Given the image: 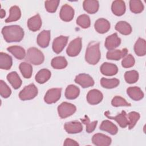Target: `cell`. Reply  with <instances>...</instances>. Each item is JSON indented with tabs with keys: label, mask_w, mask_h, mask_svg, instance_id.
I'll use <instances>...</instances> for the list:
<instances>
[{
	"label": "cell",
	"mask_w": 146,
	"mask_h": 146,
	"mask_svg": "<svg viewBox=\"0 0 146 146\" xmlns=\"http://www.w3.org/2000/svg\"><path fill=\"white\" fill-rule=\"evenodd\" d=\"M112 13L117 16H121L125 12V4L123 1H114L111 6Z\"/></svg>",
	"instance_id": "cell-20"
},
{
	"label": "cell",
	"mask_w": 146,
	"mask_h": 146,
	"mask_svg": "<svg viewBox=\"0 0 146 146\" xmlns=\"http://www.w3.org/2000/svg\"><path fill=\"white\" fill-rule=\"evenodd\" d=\"M129 8L132 13L138 14L143 11L144 5L140 0H131L129 1Z\"/></svg>",
	"instance_id": "cell-36"
},
{
	"label": "cell",
	"mask_w": 146,
	"mask_h": 146,
	"mask_svg": "<svg viewBox=\"0 0 146 146\" xmlns=\"http://www.w3.org/2000/svg\"><path fill=\"white\" fill-rule=\"evenodd\" d=\"M82 49V39L78 37L72 40L68 44L66 52L70 56H76L80 52Z\"/></svg>",
	"instance_id": "cell-6"
},
{
	"label": "cell",
	"mask_w": 146,
	"mask_h": 146,
	"mask_svg": "<svg viewBox=\"0 0 146 146\" xmlns=\"http://www.w3.org/2000/svg\"><path fill=\"white\" fill-rule=\"evenodd\" d=\"M110 23L104 18H99L96 20L94 24L95 30L100 34L107 33L110 29Z\"/></svg>",
	"instance_id": "cell-17"
},
{
	"label": "cell",
	"mask_w": 146,
	"mask_h": 146,
	"mask_svg": "<svg viewBox=\"0 0 146 146\" xmlns=\"http://www.w3.org/2000/svg\"><path fill=\"white\" fill-rule=\"evenodd\" d=\"M7 79L12 87L15 90L19 88L22 84V80L15 71L10 72L7 75Z\"/></svg>",
	"instance_id": "cell-28"
},
{
	"label": "cell",
	"mask_w": 146,
	"mask_h": 146,
	"mask_svg": "<svg viewBox=\"0 0 146 146\" xmlns=\"http://www.w3.org/2000/svg\"><path fill=\"white\" fill-rule=\"evenodd\" d=\"M51 64L55 69H63L67 67V61L64 56H56L52 59Z\"/></svg>",
	"instance_id": "cell-33"
},
{
	"label": "cell",
	"mask_w": 146,
	"mask_h": 146,
	"mask_svg": "<svg viewBox=\"0 0 146 146\" xmlns=\"http://www.w3.org/2000/svg\"><path fill=\"white\" fill-rule=\"evenodd\" d=\"M100 70L101 73L106 76L115 75L118 71V68L116 65L108 62L103 63L100 66Z\"/></svg>",
	"instance_id": "cell-16"
},
{
	"label": "cell",
	"mask_w": 146,
	"mask_h": 146,
	"mask_svg": "<svg viewBox=\"0 0 146 146\" xmlns=\"http://www.w3.org/2000/svg\"><path fill=\"white\" fill-rule=\"evenodd\" d=\"M80 94L79 88L73 84L68 86L65 91V96L67 99H75L79 96Z\"/></svg>",
	"instance_id": "cell-32"
},
{
	"label": "cell",
	"mask_w": 146,
	"mask_h": 146,
	"mask_svg": "<svg viewBox=\"0 0 146 146\" xmlns=\"http://www.w3.org/2000/svg\"><path fill=\"white\" fill-rule=\"evenodd\" d=\"M115 29L120 34L125 35H129L132 32L131 26L125 21H119L115 25Z\"/></svg>",
	"instance_id": "cell-30"
},
{
	"label": "cell",
	"mask_w": 146,
	"mask_h": 146,
	"mask_svg": "<svg viewBox=\"0 0 146 146\" xmlns=\"http://www.w3.org/2000/svg\"><path fill=\"white\" fill-rule=\"evenodd\" d=\"M128 95L133 100L138 101L144 97V93L139 87H130L127 89Z\"/></svg>",
	"instance_id": "cell-23"
},
{
	"label": "cell",
	"mask_w": 146,
	"mask_h": 146,
	"mask_svg": "<svg viewBox=\"0 0 146 146\" xmlns=\"http://www.w3.org/2000/svg\"><path fill=\"white\" fill-rule=\"evenodd\" d=\"M80 120H81V121L82 122V123H83L84 125H86L87 132L91 133L95 130V129L97 125V124H98L97 120L91 122L89 117L86 115L84 116V118H82Z\"/></svg>",
	"instance_id": "cell-37"
},
{
	"label": "cell",
	"mask_w": 146,
	"mask_h": 146,
	"mask_svg": "<svg viewBox=\"0 0 146 146\" xmlns=\"http://www.w3.org/2000/svg\"><path fill=\"white\" fill-rule=\"evenodd\" d=\"M128 52V50L124 48L122 50H109L106 55V57L109 60H119L123 58Z\"/></svg>",
	"instance_id": "cell-19"
},
{
	"label": "cell",
	"mask_w": 146,
	"mask_h": 146,
	"mask_svg": "<svg viewBox=\"0 0 146 146\" xmlns=\"http://www.w3.org/2000/svg\"><path fill=\"white\" fill-rule=\"evenodd\" d=\"M75 82L83 88H88L94 85V80L92 78L86 74H80L77 75L75 79Z\"/></svg>",
	"instance_id": "cell-8"
},
{
	"label": "cell",
	"mask_w": 146,
	"mask_h": 146,
	"mask_svg": "<svg viewBox=\"0 0 146 146\" xmlns=\"http://www.w3.org/2000/svg\"><path fill=\"white\" fill-rule=\"evenodd\" d=\"M135 60L131 54H127L121 61V66L124 68H130L134 66Z\"/></svg>",
	"instance_id": "cell-44"
},
{
	"label": "cell",
	"mask_w": 146,
	"mask_h": 146,
	"mask_svg": "<svg viewBox=\"0 0 146 146\" xmlns=\"http://www.w3.org/2000/svg\"><path fill=\"white\" fill-rule=\"evenodd\" d=\"M5 15H6V11H5L3 9H1V11H0V16H1V18H3L5 16Z\"/></svg>",
	"instance_id": "cell-46"
},
{
	"label": "cell",
	"mask_w": 146,
	"mask_h": 146,
	"mask_svg": "<svg viewBox=\"0 0 146 146\" xmlns=\"http://www.w3.org/2000/svg\"><path fill=\"white\" fill-rule=\"evenodd\" d=\"M135 54L139 56H144L146 54V42L145 39L139 38L134 45Z\"/></svg>",
	"instance_id": "cell-25"
},
{
	"label": "cell",
	"mask_w": 146,
	"mask_h": 146,
	"mask_svg": "<svg viewBox=\"0 0 146 146\" xmlns=\"http://www.w3.org/2000/svg\"><path fill=\"white\" fill-rule=\"evenodd\" d=\"M120 43V38H119L116 33H114L106 38L104 45L107 49L108 50H112L117 47Z\"/></svg>",
	"instance_id": "cell-14"
},
{
	"label": "cell",
	"mask_w": 146,
	"mask_h": 146,
	"mask_svg": "<svg viewBox=\"0 0 146 146\" xmlns=\"http://www.w3.org/2000/svg\"><path fill=\"white\" fill-rule=\"evenodd\" d=\"M37 43L42 48L47 47L50 43V31L43 30L37 36Z\"/></svg>",
	"instance_id": "cell-18"
},
{
	"label": "cell",
	"mask_w": 146,
	"mask_h": 146,
	"mask_svg": "<svg viewBox=\"0 0 146 146\" xmlns=\"http://www.w3.org/2000/svg\"><path fill=\"white\" fill-rule=\"evenodd\" d=\"M76 110L75 106L68 102H63L58 107V115L62 119L71 116L76 112Z\"/></svg>",
	"instance_id": "cell-5"
},
{
	"label": "cell",
	"mask_w": 146,
	"mask_h": 146,
	"mask_svg": "<svg viewBox=\"0 0 146 146\" xmlns=\"http://www.w3.org/2000/svg\"><path fill=\"white\" fill-rule=\"evenodd\" d=\"M127 116L128 119V128L129 129H131L135 127L136 123L140 119V114L137 112L132 111L129 112Z\"/></svg>",
	"instance_id": "cell-40"
},
{
	"label": "cell",
	"mask_w": 146,
	"mask_h": 146,
	"mask_svg": "<svg viewBox=\"0 0 146 146\" xmlns=\"http://www.w3.org/2000/svg\"><path fill=\"white\" fill-rule=\"evenodd\" d=\"M68 37L60 35L54 39L52 42V50L56 54H59L62 51L68 42Z\"/></svg>",
	"instance_id": "cell-9"
},
{
	"label": "cell",
	"mask_w": 146,
	"mask_h": 146,
	"mask_svg": "<svg viewBox=\"0 0 146 146\" xmlns=\"http://www.w3.org/2000/svg\"><path fill=\"white\" fill-rule=\"evenodd\" d=\"M92 141L94 145L97 146H108L111 144L112 140L107 135L98 133L92 136Z\"/></svg>",
	"instance_id": "cell-12"
},
{
	"label": "cell",
	"mask_w": 146,
	"mask_h": 146,
	"mask_svg": "<svg viewBox=\"0 0 146 146\" xmlns=\"http://www.w3.org/2000/svg\"><path fill=\"white\" fill-rule=\"evenodd\" d=\"M65 146H76V145H79V144L75 140L70 139V138H67L65 141L64 143L63 144Z\"/></svg>",
	"instance_id": "cell-45"
},
{
	"label": "cell",
	"mask_w": 146,
	"mask_h": 146,
	"mask_svg": "<svg viewBox=\"0 0 146 146\" xmlns=\"http://www.w3.org/2000/svg\"><path fill=\"white\" fill-rule=\"evenodd\" d=\"M99 128L100 130L106 131L112 135H116L118 131V128L117 126L108 120H103Z\"/></svg>",
	"instance_id": "cell-24"
},
{
	"label": "cell",
	"mask_w": 146,
	"mask_h": 146,
	"mask_svg": "<svg viewBox=\"0 0 146 146\" xmlns=\"http://www.w3.org/2000/svg\"><path fill=\"white\" fill-rule=\"evenodd\" d=\"M76 23L83 29H87L91 25L90 17L86 14L80 15L76 19Z\"/></svg>",
	"instance_id": "cell-39"
},
{
	"label": "cell",
	"mask_w": 146,
	"mask_h": 146,
	"mask_svg": "<svg viewBox=\"0 0 146 146\" xmlns=\"http://www.w3.org/2000/svg\"><path fill=\"white\" fill-rule=\"evenodd\" d=\"M60 1L59 0L46 1L44 2L45 8L49 13H54L56 11Z\"/></svg>",
	"instance_id": "cell-41"
},
{
	"label": "cell",
	"mask_w": 146,
	"mask_h": 146,
	"mask_svg": "<svg viewBox=\"0 0 146 146\" xmlns=\"http://www.w3.org/2000/svg\"><path fill=\"white\" fill-rule=\"evenodd\" d=\"M42 26V20L39 14H36L35 15L31 17L27 21V26L30 30L36 31L39 30Z\"/></svg>",
	"instance_id": "cell-21"
},
{
	"label": "cell",
	"mask_w": 146,
	"mask_h": 146,
	"mask_svg": "<svg viewBox=\"0 0 146 146\" xmlns=\"http://www.w3.org/2000/svg\"><path fill=\"white\" fill-rule=\"evenodd\" d=\"M21 17V12L19 7L17 6H13L10 9L9 16L6 18L5 22L9 23L19 20Z\"/></svg>",
	"instance_id": "cell-31"
},
{
	"label": "cell",
	"mask_w": 146,
	"mask_h": 146,
	"mask_svg": "<svg viewBox=\"0 0 146 146\" xmlns=\"http://www.w3.org/2000/svg\"><path fill=\"white\" fill-rule=\"evenodd\" d=\"M86 98L88 103L91 105H95L102 102L103 98V95L98 90L93 89L87 93Z\"/></svg>",
	"instance_id": "cell-11"
},
{
	"label": "cell",
	"mask_w": 146,
	"mask_h": 146,
	"mask_svg": "<svg viewBox=\"0 0 146 146\" xmlns=\"http://www.w3.org/2000/svg\"><path fill=\"white\" fill-rule=\"evenodd\" d=\"M26 59L34 65L42 64L44 60L42 52L35 47H30L28 49L26 55Z\"/></svg>",
	"instance_id": "cell-3"
},
{
	"label": "cell",
	"mask_w": 146,
	"mask_h": 146,
	"mask_svg": "<svg viewBox=\"0 0 146 146\" xmlns=\"http://www.w3.org/2000/svg\"><path fill=\"white\" fill-rule=\"evenodd\" d=\"M111 104L113 107H119V106H131V103L127 102L125 99L119 96H115L112 101H111Z\"/></svg>",
	"instance_id": "cell-43"
},
{
	"label": "cell",
	"mask_w": 146,
	"mask_h": 146,
	"mask_svg": "<svg viewBox=\"0 0 146 146\" xmlns=\"http://www.w3.org/2000/svg\"><path fill=\"white\" fill-rule=\"evenodd\" d=\"M7 50L19 60L23 59L26 55L25 49L19 46H12L7 47Z\"/></svg>",
	"instance_id": "cell-27"
},
{
	"label": "cell",
	"mask_w": 146,
	"mask_h": 146,
	"mask_svg": "<svg viewBox=\"0 0 146 146\" xmlns=\"http://www.w3.org/2000/svg\"><path fill=\"white\" fill-rule=\"evenodd\" d=\"M64 128L68 133L74 134L80 133L83 130V126L80 122L78 121H73L66 123L64 125Z\"/></svg>",
	"instance_id": "cell-15"
},
{
	"label": "cell",
	"mask_w": 146,
	"mask_h": 146,
	"mask_svg": "<svg viewBox=\"0 0 146 146\" xmlns=\"http://www.w3.org/2000/svg\"><path fill=\"white\" fill-rule=\"evenodd\" d=\"M104 115H106V117H107L108 119L115 120L117 124L119 125L120 127L121 128H125L128 124V118L127 117V113L125 112V111H122L121 112L117 115L115 116H112L110 115V112L109 111H106L104 113Z\"/></svg>",
	"instance_id": "cell-10"
},
{
	"label": "cell",
	"mask_w": 146,
	"mask_h": 146,
	"mask_svg": "<svg viewBox=\"0 0 146 146\" xmlns=\"http://www.w3.org/2000/svg\"><path fill=\"white\" fill-rule=\"evenodd\" d=\"M12 58L8 54L1 52L0 53V68L8 70L12 66Z\"/></svg>",
	"instance_id": "cell-26"
},
{
	"label": "cell",
	"mask_w": 146,
	"mask_h": 146,
	"mask_svg": "<svg viewBox=\"0 0 146 146\" xmlns=\"http://www.w3.org/2000/svg\"><path fill=\"white\" fill-rule=\"evenodd\" d=\"M11 94L10 87L2 80H0V94L3 98H9Z\"/></svg>",
	"instance_id": "cell-42"
},
{
	"label": "cell",
	"mask_w": 146,
	"mask_h": 146,
	"mask_svg": "<svg viewBox=\"0 0 146 146\" xmlns=\"http://www.w3.org/2000/svg\"><path fill=\"white\" fill-rule=\"evenodd\" d=\"M124 78L128 83H135L139 79V73L135 70L127 71L124 74Z\"/></svg>",
	"instance_id": "cell-38"
},
{
	"label": "cell",
	"mask_w": 146,
	"mask_h": 146,
	"mask_svg": "<svg viewBox=\"0 0 146 146\" xmlns=\"http://www.w3.org/2000/svg\"><path fill=\"white\" fill-rule=\"evenodd\" d=\"M62 88H53L48 90L44 97V102L47 104L56 103L61 96Z\"/></svg>",
	"instance_id": "cell-7"
},
{
	"label": "cell",
	"mask_w": 146,
	"mask_h": 146,
	"mask_svg": "<svg viewBox=\"0 0 146 146\" xmlns=\"http://www.w3.org/2000/svg\"><path fill=\"white\" fill-rule=\"evenodd\" d=\"M101 57L100 51L99 49V43L90 42L86 49L85 54L86 61L92 65L97 64Z\"/></svg>",
	"instance_id": "cell-2"
},
{
	"label": "cell",
	"mask_w": 146,
	"mask_h": 146,
	"mask_svg": "<svg viewBox=\"0 0 146 146\" xmlns=\"http://www.w3.org/2000/svg\"><path fill=\"white\" fill-rule=\"evenodd\" d=\"M51 74L50 71L47 69L43 68L39 70L36 74L35 79L36 82L39 84H43L48 80L51 77Z\"/></svg>",
	"instance_id": "cell-29"
},
{
	"label": "cell",
	"mask_w": 146,
	"mask_h": 146,
	"mask_svg": "<svg viewBox=\"0 0 146 146\" xmlns=\"http://www.w3.org/2000/svg\"><path fill=\"white\" fill-rule=\"evenodd\" d=\"M38 88L34 84H30L24 87L19 94V98L22 100H28L34 99L38 95Z\"/></svg>",
	"instance_id": "cell-4"
},
{
	"label": "cell",
	"mask_w": 146,
	"mask_h": 146,
	"mask_svg": "<svg viewBox=\"0 0 146 146\" xmlns=\"http://www.w3.org/2000/svg\"><path fill=\"white\" fill-rule=\"evenodd\" d=\"M84 10L89 14H94L98 11L99 2L96 0H85L83 3Z\"/></svg>",
	"instance_id": "cell-22"
},
{
	"label": "cell",
	"mask_w": 146,
	"mask_h": 146,
	"mask_svg": "<svg viewBox=\"0 0 146 146\" xmlns=\"http://www.w3.org/2000/svg\"><path fill=\"white\" fill-rule=\"evenodd\" d=\"M22 75L25 78L29 79L31 78L33 72V67L31 65L26 62H22L19 66Z\"/></svg>",
	"instance_id": "cell-34"
},
{
	"label": "cell",
	"mask_w": 146,
	"mask_h": 146,
	"mask_svg": "<svg viewBox=\"0 0 146 146\" xmlns=\"http://www.w3.org/2000/svg\"><path fill=\"white\" fill-rule=\"evenodd\" d=\"M59 15L62 21L65 22L71 21L74 17V10L71 6L65 4L61 7Z\"/></svg>",
	"instance_id": "cell-13"
},
{
	"label": "cell",
	"mask_w": 146,
	"mask_h": 146,
	"mask_svg": "<svg viewBox=\"0 0 146 146\" xmlns=\"http://www.w3.org/2000/svg\"><path fill=\"white\" fill-rule=\"evenodd\" d=\"M119 80L116 78L107 79L102 78L100 80L101 86L105 88H113L116 87L119 84Z\"/></svg>",
	"instance_id": "cell-35"
},
{
	"label": "cell",
	"mask_w": 146,
	"mask_h": 146,
	"mask_svg": "<svg viewBox=\"0 0 146 146\" xmlns=\"http://www.w3.org/2000/svg\"><path fill=\"white\" fill-rule=\"evenodd\" d=\"M2 34L7 42H18L23 39L24 31L18 25H10L3 27L2 29Z\"/></svg>",
	"instance_id": "cell-1"
}]
</instances>
